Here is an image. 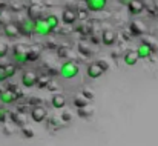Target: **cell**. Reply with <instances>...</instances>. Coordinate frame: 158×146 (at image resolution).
<instances>
[{
	"instance_id": "cell-16",
	"label": "cell",
	"mask_w": 158,
	"mask_h": 146,
	"mask_svg": "<svg viewBox=\"0 0 158 146\" xmlns=\"http://www.w3.org/2000/svg\"><path fill=\"white\" fill-rule=\"evenodd\" d=\"M51 105H52L55 109H61V108H64V105H66V98H64L63 94L57 92V94H54L52 98H51Z\"/></svg>"
},
{
	"instance_id": "cell-11",
	"label": "cell",
	"mask_w": 158,
	"mask_h": 146,
	"mask_svg": "<svg viewBox=\"0 0 158 146\" xmlns=\"http://www.w3.org/2000/svg\"><path fill=\"white\" fill-rule=\"evenodd\" d=\"M77 11L75 9H71V8H64L63 12H61V20L66 23V25H71L77 20Z\"/></svg>"
},
{
	"instance_id": "cell-6",
	"label": "cell",
	"mask_w": 158,
	"mask_h": 146,
	"mask_svg": "<svg viewBox=\"0 0 158 146\" xmlns=\"http://www.w3.org/2000/svg\"><path fill=\"white\" fill-rule=\"evenodd\" d=\"M17 98H19V94H17L14 89H11V88L3 89V91L0 92V103H2V105H11V103H14Z\"/></svg>"
},
{
	"instance_id": "cell-21",
	"label": "cell",
	"mask_w": 158,
	"mask_h": 146,
	"mask_svg": "<svg viewBox=\"0 0 158 146\" xmlns=\"http://www.w3.org/2000/svg\"><path fill=\"white\" fill-rule=\"evenodd\" d=\"M74 105L78 108V109H81V108H85V106H88V100L83 97L81 94L80 96H77V97L74 98Z\"/></svg>"
},
{
	"instance_id": "cell-2",
	"label": "cell",
	"mask_w": 158,
	"mask_h": 146,
	"mask_svg": "<svg viewBox=\"0 0 158 146\" xmlns=\"http://www.w3.org/2000/svg\"><path fill=\"white\" fill-rule=\"evenodd\" d=\"M11 57H12L15 65H25L28 62V51L23 48L22 45H17L12 49V55Z\"/></svg>"
},
{
	"instance_id": "cell-8",
	"label": "cell",
	"mask_w": 158,
	"mask_h": 146,
	"mask_svg": "<svg viewBox=\"0 0 158 146\" xmlns=\"http://www.w3.org/2000/svg\"><path fill=\"white\" fill-rule=\"evenodd\" d=\"M106 3H107V0H85L86 9L91 11V12L103 11V9L106 8Z\"/></svg>"
},
{
	"instance_id": "cell-30",
	"label": "cell",
	"mask_w": 158,
	"mask_h": 146,
	"mask_svg": "<svg viewBox=\"0 0 158 146\" xmlns=\"http://www.w3.org/2000/svg\"><path fill=\"white\" fill-rule=\"evenodd\" d=\"M28 129H29V128H25V129H23L25 135H26V137H32V135H34V132H31V131H28Z\"/></svg>"
},
{
	"instance_id": "cell-14",
	"label": "cell",
	"mask_w": 158,
	"mask_h": 146,
	"mask_svg": "<svg viewBox=\"0 0 158 146\" xmlns=\"http://www.w3.org/2000/svg\"><path fill=\"white\" fill-rule=\"evenodd\" d=\"M115 40H117L115 31H112V29H105V31L102 32V43H103V45L110 46V45L115 43Z\"/></svg>"
},
{
	"instance_id": "cell-10",
	"label": "cell",
	"mask_w": 158,
	"mask_h": 146,
	"mask_svg": "<svg viewBox=\"0 0 158 146\" xmlns=\"http://www.w3.org/2000/svg\"><path fill=\"white\" fill-rule=\"evenodd\" d=\"M152 46L148 43V42H143V43H140L138 45V48L135 49V52H137V55H138V58H149L151 55H152Z\"/></svg>"
},
{
	"instance_id": "cell-15",
	"label": "cell",
	"mask_w": 158,
	"mask_h": 146,
	"mask_svg": "<svg viewBox=\"0 0 158 146\" xmlns=\"http://www.w3.org/2000/svg\"><path fill=\"white\" fill-rule=\"evenodd\" d=\"M127 9H129V12H131L132 15H138V14L143 12L144 3H143L141 0H131L129 5H127Z\"/></svg>"
},
{
	"instance_id": "cell-20",
	"label": "cell",
	"mask_w": 158,
	"mask_h": 146,
	"mask_svg": "<svg viewBox=\"0 0 158 146\" xmlns=\"http://www.w3.org/2000/svg\"><path fill=\"white\" fill-rule=\"evenodd\" d=\"M144 25H141L140 22H137V20H134L132 23H131V31L134 32V34H137V36H140V34H143L144 32Z\"/></svg>"
},
{
	"instance_id": "cell-13",
	"label": "cell",
	"mask_w": 158,
	"mask_h": 146,
	"mask_svg": "<svg viewBox=\"0 0 158 146\" xmlns=\"http://www.w3.org/2000/svg\"><path fill=\"white\" fill-rule=\"evenodd\" d=\"M103 72H105V69L100 66V63H98V62L91 63V65L88 66V75H89L91 79H98V77H102V75H103Z\"/></svg>"
},
{
	"instance_id": "cell-5",
	"label": "cell",
	"mask_w": 158,
	"mask_h": 146,
	"mask_svg": "<svg viewBox=\"0 0 158 146\" xmlns=\"http://www.w3.org/2000/svg\"><path fill=\"white\" fill-rule=\"evenodd\" d=\"M15 72H17L15 65H0V83L6 82L11 77H14Z\"/></svg>"
},
{
	"instance_id": "cell-22",
	"label": "cell",
	"mask_w": 158,
	"mask_h": 146,
	"mask_svg": "<svg viewBox=\"0 0 158 146\" xmlns=\"http://www.w3.org/2000/svg\"><path fill=\"white\" fill-rule=\"evenodd\" d=\"M92 112H94V109H92L91 106H85V108L78 109V115H80V117H91Z\"/></svg>"
},
{
	"instance_id": "cell-29",
	"label": "cell",
	"mask_w": 158,
	"mask_h": 146,
	"mask_svg": "<svg viewBox=\"0 0 158 146\" xmlns=\"http://www.w3.org/2000/svg\"><path fill=\"white\" fill-rule=\"evenodd\" d=\"M98 63H100V66H102L105 71L107 69V68H109V63H106V62H103V60H98Z\"/></svg>"
},
{
	"instance_id": "cell-4",
	"label": "cell",
	"mask_w": 158,
	"mask_h": 146,
	"mask_svg": "<svg viewBox=\"0 0 158 146\" xmlns=\"http://www.w3.org/2000/svg\"><path fill=\"white\" fill-rule=\"evenodd\" d=\"M51 32V28L48 26V23L45 22V19H39V20H34V34L40 36V37H45Z\"/></svg>"
},
{
	"instance_id": "cell-19",
	"label": "cell",
	"mask_w": 158,
	"mask_h": 146,
	"mask_svg": "<svg viewBox=\"0 0 158 146\" xmlns=\"http://www.w3.org/2000/svg\"><path fill=\"white\" fill-rule=\"evenodd\" d=\"M45 22L48 23V26L51 28V31L55 29L57 26H58V23H60V19L57 17V15H54V14H49V15H46L45 17Z\"/></svg>"
},
{
	"instance_id": "cell-12",
	"label": "cell",
	"mask_w": 158,
	"mask_h": 146,
	"mask_svg": "<svg viewBox=\"0 0 158 146\" xmlns=\"http://www.w3.org/2000/svg\"><path fill=\"white\" fill-rule=\"evenodd\" d=\"M3 32H5V36L9 37V39H15V37L20 36L19 26H17L15 23H11V22L6 23V25H3Z\"/></svg>"
},
{
	"instance_id": "cell-17",
	"label": "cell",
	"mask_w": 158,
	"mask_h": 146,
	"mask_svg": "<svg viewBox=\"0 0 158 146\" xmlns=\"http://www.w3.org/2000/svg\"><path fill=\"white\" fill-rule=\"evenodd\" d=\"M123 60H124V63L127 66H134V65H137V62L140 58H138V55H137L135 51H129V52H126V55L123 57Z\"/></svg>"
},
{
	"instance_id": "cell-9",
	"label": "cell",
	"mask_w": 158,
	"mask_h": 146,
	"mask_svg": "<svg viewBox=\"0 0 158 146\" xmlns=\"http://www.w3.org/2000/svg\"><path fill=\"white\" fill-rule=\"evenodd\" d=\"M19 31H20V34H25V36L34 34V20L29 19V17L23 19L19 25Z\"/></svg>"
},
{
	"instance_id": "cell-25",
	"label": "cell",
	"mask_w": 158,
	"mask_h": 146,
	"mask_svg": "<svg viewBox=\"0 0 158 146\" xmlns=\"http://www.w3.org/2000/svg\"><path fill=\"white\" fill-rule=\"evenodd\" d=\"M39 55H40V51L39 49H31V51H28V60H37L39 58Z\"/></svg>"
},
{
	"instance_id": "cell-3",
	"label": "cell",
	"mask_w": 158,
	"mask_h": 146,
	"mask_svg": "<svg viewBox=\"0 0 158 146\" xmlns=\"http://www.w3.org/2000/svg\"><path fill=\"white\" fill-rule=\"evenodd\" d=\"M31 118H32L34 122H37V123H42L43 120H46V118H48V111H46V108L42 106V105L34 106V108L31 109Z\"/></svg>"
},
{
	"instance_id": "cell-24",
	"label": "cell",
	"mask_w": 158,
	"mask_h": 146,
	"mask_svg": "<svg viewBox=\"0 0 158 146\" xmlns=\"http://www.w3.org/2000/svg\"><path fill=\"white\" fill-rule=\"evenodd\" d=\"M8 51H9L8 43H6V42H3V40H0V57H5V55L8 54Z\"/></svg>"
},
{
	"instance_id": "cell-28",
	"label": "cell",
	"mask_w": 158,
	"mask_h": 146,
	"mask_svg": "<svg viewBox=\"0 0 158 146\" xmlns=\"http://www.w3.org/2000/svg\"><path fill=\"white\" fill-rule=\"evenodd\" d=\"M71 118H72V115H71L69 112H64V114H63V115L60 117V120H63V122H69Z\"/></svg>"
},
{
	"instance_id": "cell-7",
	"label": "cell",
	"mask_w": 158,
	"mask_h": 146,
	"mask_svg": "<svg viewBox=\"0 0 158 146\" xmlns=\"http://www.w3.org/2000/svg\"><path fill=\"white\" fill-rule=\"evenodd\" d=\"M39 82V77L34 71H25L23 75H22V85L25 88H32L34 85H37Z\"/></svg>"
},
{
	"instance_id": "cell-18",
	"label": "cell",
	"mask_w": 158,
	"mask_h": 146,
	"mask_svg": "<svg viewBox=\"0 0 158 146\" xmlns=\"http://www.w3.org/2000/svg\"><path fill=\"white\" fill-rule=\"evenodd\" d=\"M42 8L40 6H37V5H32V6H29V9H28V14H29V19H32V20H39V19H42L40 15H42Z\"/></svg>"
},
{
	"instance_id": "cell-31",
	"label": "cell",
	"mask_w": 158,
	"mask_h": 146,
	"mask_svg": "<svg viewBox=\"0 0 158 146\" xmlns=\"http://www.w3.org/2000/svg\"><path fill=\"white\" fill-rule=\"evenodd\" d=\"M129 2H131V0H120V3H123V5H126V6L129 5Z\"/></svg>"
},
{
	"instance_id": "cell-26",
	"label": "cell",
	"mask_w": 158,
	"mask_h": 146,
	"mask_svg": "<svg viewBox=\"0 0 158 146\" xmlns=\"http://www.w3.org/2000/svg\"><path fill=\"white\" fill-rule=\"evenodd\" d=\"M6 115H8L6 108H5V105L0 103V122H5V120H6Z\"/></svg>"
},
{
	"instance_id": "cell-27",
	"label": "cell",
	"mask_w": 158,
	"mask_h": 146,
	"mask_svg": "<svg viewBox=\"0 0 158 146\" xmlns=\"http://www.w3.org/2000/svg\"><path fill=\"white\" fill-rule=\"evenodd\" d=\"M81 96L86 98V100H91V98L94 97V94H92L91 89H83V91H81Z\"/></svg>"
},
{
	"instance_id": "cell-23",
	"label": "cell",
	"mask_w": 158,
	"mask_h": 146,
	"mask_svg": "<svg viewBox=\"0 0 158 146\" xmlns=\"http://www.w3.org/2000/svg\"><path fill=\"white\" fill-rule=\"evenodd\" d=\"M60 117H51L49 120H48V125L51 126V128H55V129H58V126H60Z\"/></svg>"
},
{
	"instance_id": "cell-1",
	"label": "cell",
	"mask_w": 158,
	"mask_h": 146,
	"mask_svg": "<svg viewBox=\"0 0 158 146\" xmlns=\"http://www.w3.org/2000/svg\"><path fill=\"white\" fill-rule=\"evenodd\" d=\"M78 65L75 63V62H71V60H68V62H64L61 66H60V71H58V74H60V77L61 79H66V80H69V79H74V77H77L78 75Z\"/></svg>"
}]
</instances>
